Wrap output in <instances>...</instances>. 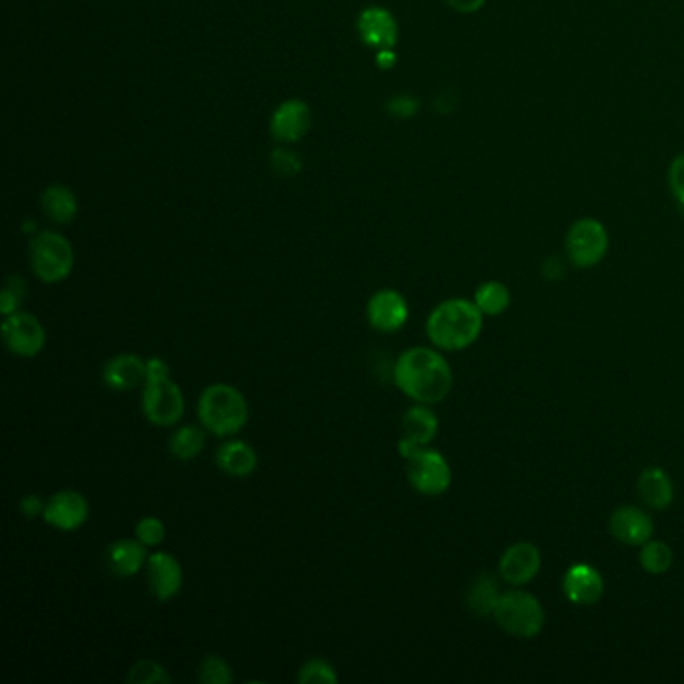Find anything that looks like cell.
<instances>
[{"label":"cell","mask_w":684,"mask_h":684,"mask_svg":"<svg viewBox=\"0 0 684 684\" xmlns=\"http://www.w3.org/2000/svg\"><path fill=\"white\" fill-rule=\"evenodd\" d=\"M166 522L157 516H145L137 522L135 526V538L147 546V548H155V546L163 545L166 540Z\"/></svg>","instance_id":"33"},{"label":"cell","mask_w":684,"mask_h":684,"mask_svg":"<svg viewBox=\"0 0 684 684\" xmlns=\"http://www.w3.org/2000/svg\"><path fill=\"white\" fill-rule=\"evenodd\" d=\"M338 681L340 674L330 660L326 659H309L297 672V683L302 684H333Z\"/></svg>","instance_id":"29"},{"label":"cell","mask_w":684,"mask_h":684,"mask_svg":"<svg viewBox=\"0 0 684 684\" xmlns=\"http://www.w3.org/2000/svg\"><path fill=\"white\" fill-rule=\"evenodd\" d=\"M312 123H314V114L309 105L302 99H288L278 105V109L271 113L269 131H271V137L279 143L293 145L304 139L312 129Z\"/></svg>","instance_id":"11"},{"label":"cell","mask_w":684,"mask_h":684,"mask_svg":"<svg viewBox=\"0 0 684 684\" xmlns=\"http://www.w3.org/2000/svg\"><path fill=\"white\" fill-rule=\"evenodd\" d=\"M197 418L205 430L217 438L240 433L249 422V404L241 390L231 383H211L197 400Z\"/></svg>","instance_id":"3"},{"label":"cell","mask_w":684,"mask_h":684,"mask_svg":"<svg viewBox=\"0 0 684 684\" xmlns=\"http://www.w3.org/2000/svg\"><path fill=\"white\" fill-rule=\"evenodd\" d=\"M672 560L674 557H672L671 546H667L660 540H648L647 545H643L640 566L648 574L660 576V574L671 571Z\"/></svg>","instance_id":"27"},{"label":"cell","mask_w":684,"mask_h":684,"mask_svg":"<svg viewBox=\"0 0 684 684\" xmlns=\"http://www.w3.org/2000/svg\"><path fill=\"white\" fill-rule=\"evenodd\" d=\"M2 342L11 354L37 357L47 345V331L40 319L28 312H14L2 317Z\"/></svg>","instance_id":"9"},{"label":"cell","mask_w":684,"mask_h":684,"mask_svg":"<svg viewBox=\"0 0 684 684\" xmlns=\"http://www.w3.org/2000/svg\"><path fill=\"white\" fill-rule=\"evenodd\" d=\"M542 569V552L533 542H516L508 546L498 562L500 578L510 586L533 583Z\"/></svg>","instance_id":"12"},{"label":"cell","mask_w":684,"mask_h":684,"mask_svg":"<svg viewBox=\"0 0 684 684\" xmlns=\"http://www.w3.org/2000/svg\"><path fill=\"white\" fill-rule=\"evenodd\" d=\"M33 273L42 283H61L73 273L75 267V249L71 241L59 231H38L28 247Z\"/></svg>","instance_id":"4"},{"label":"cell","mask_w":684,"mask_h":684,"mask_svg":"<svg viewBox=\"0 0 684 684\" xmlns=\"http://www.w3.org/2000/svg\"><path fill=\"white\" fill-rule=\"evenodd\" d=\"M486 2L488 0H445L448 7H452L454 11L462 14L478 13Z\"/></svg>","instance_id":"38"},{"label":"cell","mask_w":684,"mask_h":684,"mask_svg":"<svg viewBox=\"0 0 684 684\" xmlns=\"http://www.w3.org/2000/svg\"><path fill=\"white\" fill-rule=\"evenodd\" d=\"M636 490L643 500V504L652 510H667L674 500V484L667 469L647 468L636 481Z\"/></svg>","instance_id":"21"},{"label":"cell","mask_w":684,"mask_h":684,"mask_svg":"<svg viewBox=\"0 0 684 684\" xmlns=\"http://www.w3.org/2000/svg\"><path fill=\"white\" fill-rule=\"evenodd\" d=\"M105 560L114 576L131 578V576H137L147 566L149 554H147V546L139 542L137 538H119L107 548Z\"/></svg>","instance_id":"19"},{"label":"cell","mask_w":684,"mask_h":684,"mask_svg":"<svg viewBox=\"0 0 684 684\" xmlns=\"http://www.w3.org/2000/svg\"><path fill=\"white\" fill-rule=\"evenodd\" d=\"M129 684H169L171 674L157 660L145 659L135 662L127 674Z\"/></svg>","instance_id":"30"},{"label":"cell","mask_w":684,"mask_h":684,"mask_svg":"<svg viewBox=\"0 0 684 684\" xmlns=\"http://www.w3.org/2000/svg\"><path fill=\"white\" fill-rule=\"evenodd\" d=\"M90 516L89 500L76 490H59L47 500L42 520L61 533H75L87 524Z\"/></svg>","instance_id":"10"},{"label":"cell","mask_w":684,"mask_h":684,"mask_svg":"<svg viewBox=\"0 0 684 684\" xmlns=\"http://www.w3.org/2000/svg\"><path fill=\"white\" fill-rule=\"evenodd\" d=\"M197 679H199V683L204 684H231L233 679H235V674H233L231 664L223 657L207 655L199 662Z\"/></svg>","instance_id":"28"},{"label":"cell","mask_w":684,"mask_h":684,"mask_svg":"<svg viewBox=\"0 0 684 684\" xmlns=\"http://www.w3.org/2000/svg\"><path fill=\"white\" fill-rule=\"evenodd\" d=\"M562 590L572 604L593 607L604 595V578L590 564H574L564 574Z\"/></svg>","instance_id":"18"},{"label":"cell","mask_w":684,"mask_h":684,"mask_svg":"<svg viewBox=\"0 0 684 684\" xmlns=\"http://www.w3.org/2000/svg\"><path fill=\"white\" fill-rule=\"evenodd\" d=\"M269 161H271L273 173H278L279 178H295L302 171V167H304L302 157L297 152L292 151V149H288V147L273 149Z\"/></svg>","instance_id":"32"},{"label":"cell","mask_w":684,"mask_h":684,"mask_svg":"<svg viewBox=\"0 0 684 684\" xmlns=\"http://www.w3.org/2000/svg\"><path fill=\"white\" fill-rule=\"evenodd\" d=\"M392 380L416 404L433 406L452 392L454 371L438 350L416 345L393 362Z\"/></svg>","instance_id":"1"},{"label":"cell","mask_w":684,"mask_h":684,"mask_svg":"<svg viewBox=\"0 0 684 684\" xmlns=\"http://www.w3.org/2000/svg\"><path fill=\"white\" fill-rule=\"evenodd\" d=\"M40 209L57 225H69L78 216L75 191L61 183L49 185L40 195Z\"/></svg>","instance_id":"23"},{"label":"cell","mask_w":684,"mask_h":684,"mask_svg":"<svg viewBox=\"0 0 684 684\" xmlns=\"http://www.w3.org/2000/svg\"><path fill=\"white\" fill-rule=\"evenodd\" d=\"M26 297V281L21 276H11L7 279L2 292H0V314L11 316L21 309Z\"/></svg>","instance_id":"31"},{"label":"cell","mask_w":684,"mask_h":684,"mask_svg":"<svg viewBox=\"0 0 684 684\" xmlns=\"http://www.w3.org/2000/svg\"><path fill=\"white\" fill-rule=\"evenodd\" d=\"M145 576H147L151 595L159 602H167V600L175 598L183 588V566H181L178 557H173L171 552H166V550L149 554L147 566H145Z\"/></svg>","instance_id":"14"},{"label":"cell","mask_w":684,"mask_h":684,"mask_svg":"<svg viewBox=\"0 0 684 684\" xmlns=\"http://www.w3.org/2000/svg\"><path fill=\"white\" fill-rule=\"evenodd\" d=\"M610 533L612 536L626 546L647 545L652 540L655 524L643 508L621 506L616 508L610 516Z\"/></svg>","instance_id":"16"},{"label":"cell","mask_w":684,"mask_h":684,"mask_svg":"<svg viewBox=\"0 0 684 684\" xmlns=\"http://www.w3.org/2000/svg\"><path fill=\"white\" fill-rule=\"evenodd\" d=\"M357 35L374 51L395 49L400 40V26L392 11L383 7H368L357 16Z\"/></svg>","instance_id":"13"},{"label":"cell","mask_w":684,"mask_h":684,"mask_svg":"<svg viewBox=\"0 0 684 684\" xmlns=\"http://www.w3.org/2000/svg\"><path fill=\"white\" fill-rule=\"evenodd\" d=\"M498 626L514 638H534L542 633L546 624L545 607L540 600L524 590H508L500 596L494 610Z\"/></svg>","instance_id":"5"},{"label":"cell","mask_w":684,"mask_h":684,"mask_svg":"<svg viewBox=\"0 0 684 684\" xmlns=\"http://www.w3.org/2000/svg\"><path fill=\"white\" fill-rule=\"evenodd\" d=\"M440 430V419L426 404L410 407L402 418V438L418 448L430 445Z\"/></svg>","instance_id":"22"},{"label":"cell","mask_w":684,"mask_h":684,"mask_svg":"<svg viewBox=\"0 0 684 684\" xmlns=\"http://www.w3.org/2000/svg\"><path fill=\"white\" fill-rule=\"evenodd\" d=\"M45 506L47 502L38 494H26L21 502H19V510L25 514L26 518H37L45 514Z\"/></svg>","instance_id":"36"},{"label":"cell","mask_w":684,"mask_h":684,"mask_svg":"<svg viewBox=\"0 0 684 684\" xmlns=\"http://www.w3.org/2000/svg\"><path fill=\"white\" fill-rule=\"evenodd\" d=\"M406 474L410 486L422 496H442L452 486V468L444 454L431 448H419L406 460Z\"/></svg>","instance_id":"8"},{"label":"cell","mask_w":684,"mask_h":684,"mask_svg":"<svg viewBox=\"0 0 684 684\" xmlns=\"http://www.w3.org/2000/svg\"><path fill=\"white\" fill-rule=\"evenodd\" d=\"M216 464L231 478H249L257 469L259 456L254 445L243 440H229L217 448Z\"/></svg>","instance_id":"20"},{"label":"cell","mask_w":684,"mask_h":684,"mask_svg":"<svg viewBox=\"0 0 684 684\" xmlns=\"http://www.w3.org/2000/svg\"><path fill=\"white\" fill-rule=\"evenodd\" d=\"M484 314L474 300L452 297L436 305L426 321V333L433 347L442 352H462L480 338Z\"/></svg>","instance_id":"2"},{"label":"cell","mask_w":684,"mask_h":684,"mask_svg":"<svg viewBox=\"0 0 684 684\" xmlns=\"http://www.w3.org/2000/svg\"><path fill=\"white\" fill-rule=\"evenodd\" d=\"M564 245L572 266L590 269L598 266L609 254V231L604 223H600L595 217H583L572 223Z\"/></svg>","instance_id":"6"},{"label":"cell","mask_w":684,"mask_h":684,"mask_svg":"<svg viewBox=\"0 0 684 684\" xmlns=\"http://www.w3.org/2000/svg\"><path fill=\"white\" fill-rule=\"evenodd\" d=\"M102 381L113 392H131L147 381V359L137 354H119L102 368Z\"/></svg>","instance_id":"17"},{"label":"cell","mask_w":684,"mask_h":684,"mask_svg":"<svg viewBox=\"0 0 684 684\" xmlns=\"http://www.w3.org/2000/svg\"><path fill=\"white\" fill-rule=\"evenodd\" d=\"M171 378V368L163 357L152 355L147 359V380H166Z\"/></svg>","instance_id":"37"},{"label":"cell","mask_w":684,"mask_h":684,"mask_svg":"<svg viewBox=\"0 0 684 684\" xmlns=\"http://www.w3.org/2000/svg\"><path fill=\"white\" fill-rule=\"evenodd\" d=\"M502 595L504 593H500V583L492 574H480L478 578H474V583L469 584L466 604L474 614L488 616V614H494Z\"/></svg>","instance_id":"24"},{"label":"cell","mask_w":684,"mask_h":684,"mask_svg":"<svg viewBox=\"0 0 684 684\" xmlns=\"http://www.w3.org/2000/svg\"><path fill=\"white\" fill-rule=\"evenodd\" d=\"M398 63V54L393 49H386V51L376 52V64L380 66L381 71H388Z\"/></svg>","instance_id":"39"},{"label":"cell","mask_w":684,"mask_h":684,"mask_svg":"<svg viewBox=\"0 0 684 684\" xmlns=\"http://www.w3.org/2000/svg\"><path fill=\"white\" fill-rule=\"evenodd\" d=\"M366 317L374 330L395 333L406 326L410 305L402 293L395 290H380L369 297Z\"/></svg>","instance_id":"15"},{"label":"cell","mask_w":684,"mask_h":684,"mask_svg":"<svg viewBox=\"0 0 684 684\" xmlns=\"http://www.w3.org/2000/svg\"><path fill=\"white\" fill-rule=\"evenodd\" d=\"M143 416L159 428L178 426L185 414V395L178 381L147 380L141 395Z\"/></svg>","instance_id":"7"},{"label":"cell","mask_w":684,"mask_h":684,"mask_svg":"<svg viewBox=\"0 0 684 684\" xmlns=\"http://www.w3.org/2000/svg\"><path fill=\"white\" fill-rule=\"evenodd\" d=\"M388 111L398 119H412L419 111V101L412 95H395L388 102Z\"/></svg>","instance_id":"35"},{"label":"cell","mask_w":684,"mask_h":684,"mask_svg":"<svg viewBox=\"0 0 684 684\" xmlns=\"http://www.w3.org/2000/svg\"><path fill=\"white\" fill-rule=\"evenodd\" d=\"M510 302L512 295L502 281H486L474 295V304L478 305V309L486 317L502 316L510 307Z\"/></svg>","instance_id":"26"},{"label":"cell","mask_w":684,"mask_h":684,"mask_svg":"<svg viewBox=\"0 0 684 684\" xmlns=\"http://www.w3.org/2000/svg\"><path fill=\"white\" fill-rule=\"evenodd\" d=\"M205 442H207V430L204 426L185 424V426H179L178 430L171 433L169 452L175 460L191 462L204 452Z\"/></svg>","instance_id":"25"},{"label":"cell","mask_w":684,"mask_h":684,"mask_svg":"<svg viewBox=\"0 0 684 684\" xmlns=\"http://www.w3.org/2000/svg\"><path fill=\"white\" fill-rule=\"evenodd\" d=\"M669 185H671L672 197L684 209V152L672 159L669 167Z\"/></svg>","instance_id":"34"}]
</instances>
